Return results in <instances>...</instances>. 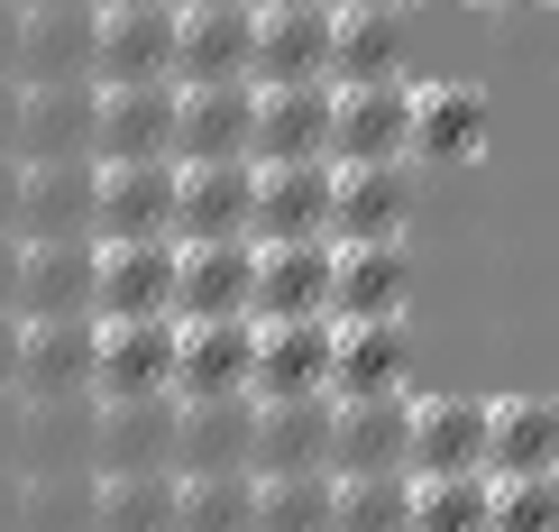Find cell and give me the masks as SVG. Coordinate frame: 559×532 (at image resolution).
I'll return each instance as SVG.
<instances>
[{"mask_svg":"<svg viewBox=\"0 0 559 532\" xmlns=\"http://www.w3.org/2000/svg\"><path fill=\"white\" fill-rule=\"evenodd\" d=\"M477 469H486V395H468V386L413 395L404 477H477Z\"/></svg>","mask_w":559,"mask_h":532,"instance_id":"obj_1","label":"cell"},{"mask_svg":"<svg viewBox=\"0 0 559 532\" xmlns=\"http://www.w3.org/2000/svg\"><path fill=\"white\" fill-rule=\"evenodd\" d=\"M175 395V321H92V404Z\"/></svg>","mask_w":559,"mask_h":532,"instance_id":"obj_2","label":"cell"},{"mask_svg":"<svg viewBox=\"0 0 559 532\" xmlns=\"http://www.w3.org/2000/svg\"><path fill=\"white\" fill-rule=\"evenodd\" d=\"M92 166H175V83L92 92Z\"/></svg>","mask_w":559,"mask_h":532,"instance_id":"obj_3","label":"cell"},{"mask_svg":"<svg viewBox=\"0 0 559 532\" xmlns=\"http://www.w3.org/2000/svg\"><path fill=\"white\" fill-rule=\"evenodd\" d=\"M92 321H175V239L92 248Z\"/></svg>","mask_w":559,"mask_h":532,"instance_id":"obj_4","label":"cell"},{"mask_svg":"<svg viewBox=\"0 0 559 532\" xmlns=\"http://www.w3.org/2000/svg\"><path fill=\"white\" fill-rule=\"evenodd\" d=\"M10 404H92V321H19V367Z\"/></svg>","mask_w":559,"mask_h":532,"instance_id":"obj_5","label":"cell"},{"mask_svg":"<svg viewBox=\"0 0 559 532\" xmlns=\"http://www.w3.org/2000/svg\"><path fill=\"white\" fill-rule=\"evenodd\" d=\"M413 304L404 239H331V321H394Z\"/></svg>","mask_w":559,"mask_h":532,"instance_id":"obj_6","label":"cell"},{"mask_svg":"<svg viewBox=\"0 0 559 532\" xmlns=\"http://www.w3.org/2000/svg\"><path fill=\"white\" fill-rule=\"evenodd\" d=\"M413 202H423L413 156H394V166H331V239H404Z\"/></svg>","mask_w":559,"mask_h":532,"instance_id":"obj_7","label":"cell"},{"mask_svg":"<svg viewBox=\"0 0 559 532\" xmlns=\"http://www.w3.org/2000/svg\"><path fill=\"white\" fill-rule=\"evenodd\" d=\"M486 477H559V395L550 386L486 395Z\"/></svg>","mask_w":559,"mask_h":532,"instance_id":"obj_8","label":"cell"},{"mask_svg":"<svg viewBox=\"0 0 559 532\" xmlns=\"http://www.w3.org/2000/svg\"><path fill=\"white\" fill-rule=\"evenodd\" d=\"M175 83V10H92V92Z\"/></svg>","mask_w":559,"mask_h":532,"instance_id":"obj_9","label":"cell"},{"mask_svg":"<svg viewBox=\"0 0 559 532\" xmlns=\"http://www.w3.org/2000/svg\"><path fill=\"white\" fill-rule=\"evenodd\" d=\"M413 156V83L331 92V166H394Z\"/></svg>","mask_w":559,"mask_h":532,"instance_id":"obj_10","label":"cell"},{"mask_svg":"<svg viewBox=\"0 0 559 532\" xmlns=\"http://www.w3.org/2000/svg\"><path fill=\"white\" fill-rule=\"evenodd\" d=\"M258 367V321H175V404L248 395Z\"/></svg>","mask_w":559,"mask_h":532,"instance_id":"obj_11","label":"cell"},{"mask_svg":"<svg viewBox=\"0 0 559 532\" xmlns=\"http://www.w3.org/2000/svg\"><path fill=\"white\" fill-rule=\"evenodd\" d=\"M175 239V166H92V248Z\"/></svg>","mask_w":559,"mask_h":532,"instance_id":"obj_12","label":"cell"},{"mask_svg":"<svg viewBox=\"0 0 559 532\" xmlns=\"http://www.w3.org/2000/svg\"><path fill=\"white\" fill-rule=\"evenodd\" d=\"M258 92V83H248ZM248 166H331V83L258 92V129H248Z\"/></svg>","mask_w":559,"mask_h":532,"instance_id":"obj_13","label":"cell"},{"mask_svg":"<svg viewBox=\"0 0 559 532\" xmlns=\"http://www.w3.org/2000/svg\"><path fill=\"white\" fill-rule=\"evenodd\" d=\"M248 285H258V239L175 248V321H248Z\"/></svg>","mask_w":559,"mask_h":532,"instance_id":"obj_14","label":"cell"},{"mask_svg":"<svg viewBox=\"0 0 559 532\" xmlns=\"http://www.w3.org/2000/svg\"><path fill=\"white\" fill-rule=\"evenodd\" d=\"M248 129H258V92L248 83L175 92V166H248Z\"/></svg>","mask_w":559,"mask_h":532,"instance_id":"obj_15","label":"cell"},{"mask_svg":"<svg viewBox=\"0 0 559 532\" xmlns=\"http://www.w3.org/2000/svg\"><path fill=\"white\" fill-rule=\"evenodd\" d=\"M404 377H413V331H404V312H394V321H331V404L404 395Z\"/></svg>","mask_w":559,"mask_h":532,"instance_id":"obj_16","label":"cell"},{"mask_svg":"<svg viewBox=\"0 0 559 532\" xmlns=\"http://www.w3.org/2000/svg\"><path fill=\"white\" fill-rule=\"evenodd\" d=\"M248 321H331V239H285V248H258Z\"/></svg>","mask_w":559,"mask_h":532,"instance_id":"obj_17","label":"cell"},{"mask_svg":"<svg viewBox=\"0 0 559 532\" xmlns=\"http://www.w3.org/2000/svg\"><path fill=\"white\" fill-rule=\"evenodd\" d=\"M258 404H302L331 395V321H258V367H248Z\"/></svg>","mask_w":559,"mask_h":532,"instance_id":"obj_18","label":"cell"},{"mask_svg":"<svg viewBox=\"0 0 559 532\" xmlns=\"http://www.w3.org/2000/svg\"><path fill=\"white\" fill-rule=\"evenodd\" d=\"M175 431H183V404H175V395H147V404H92V477L175 469Z\"/></svg>","mask_w":559,"mask_h":532,"instance_id":"obj_19","label":"cell"},{"mask_svg":"<svg viewBox=\"0 0 559 532\" xmlns=\"http://www.w3.org/2000/svg\"><path fill=\"white\" fill-rule=\"evenodd\" d=\"M248 83H258V92L331 83V10H258V46H248Z\"/></svg>","mask_w":559,"mask_h":532,"instance_id":"obj_20","label":"cell"},{"mask_svg":"<svg viewBox=\"0 0 559 532\" xmlns=\"http://www.w3.org/2000/svg\"><path fill=\"white\" fill-rule=\"evenodd\" d=\"M19 166H92V83L19 92Z\"/></svg>","mask_w":559,"mask_h":532,"instance_id":"obj_21","label":"cell"},{"mask_svg":"<svg viewBox=\"0 0 559 532\" xmlns=\"http://www.w3.org/2000/svg\"><path fill=\"white\" fill-rule=\"evenodd\" d=\"M248 239H331V166H258V202H248Z\"/></svg>","mask_w":559,"mask_h":532,"instance_id":"obj_22","label":"cell"},{"mask_svg":"<svg viewBox=\"0 0 559 532\" xmlns=\"http://www.w3.org/2000/svg\"><path fill=\"white\" fill-rule=\"evenodd\" d=\"M258 10H175V92L202 83H248Z\"/></svg>","mask_w":559,"mask_h":532,"instance_id":"obj_23","label":"cell"},{"mask_svg":"<svg viewBox=\"0 0 559 532\" xmlns=\"http://www.w3.org/2000/svg\"><path fill=\"white\" fill-rule=\"evenodd\" d=\"M258 166H175V248L202 239H248Z\"/></svg>","mask_w":559,"mask_h":532,"instance_id":"obj_24","label":"cell"},{"mask_svg":"<svg viewBox=\"0 0 559 532\" xmlns=\"http://www.w3.org/2000/svg\"><path fill=\"white\" fill-rule=\"evenodd\" d=\"M19 248H56V239H92V166H19V212H10Z\"/></svg>","mask_w":559,"mask_h":532,"instance_id":"obj_25","label":"cell"},{"mask_svg":"<svg viewBox=\"0 0 559 532\" xmlns=\"http://www.w3.org/2000/svg\"><path fill=\"white\" fill-rule=\"evenodd\" d=\"M10 321H92V239L19 248V294Z\"/></svg>","mask_w":559,"mask_h":532,"instance_id":"obj_26","label":"cell"},{"mask_svg":"<svg viewBox=\"0 0 559 532\" xmlns=\"http://www.w3.org/2000/svg\"><path fill=\"white\" fill-rule=\"evenodd\" d=\"M404 431H413V395L331 404V477H385V469H404Z\"/></svg>","mask_w":559,"mask_h":532,"instance_id":"obj_27","label":"cell"},{"mask_svg":"<svg viewBox=\"0 0 559 532\" xmlns=\"http://www.w3.org/2000/svg\"><path fill=\"white\" fill-rule=\"evenodd\" d=\"M248 477H331V395L258 404V450H248Z\"/></svg>","mask_w":559,"mask_h":532,"instance_id":"obj_28","label":"cell"},{"mask_svg":"<svg viewBox=\"0 0 559 532\" xmlns=\"http://www.w3.org/2000/svg\"><path fill=\"white\" fill-rule=\"evenodd\" d=\"M404 83V10H331V92Z\"/></svg>","mask_w":559,"mask_h":532,"instance_id":"obj_29","label":"cell"},{"mask_svg":"<svg viewBox=\"0 0 559 532\" xmlns=\"http://www.w3.org/2000/svg\"><path fill=\"white\" fill-rule=\"evenodd\" d=\"M486 147V92L477 83H413V156L423 166H468Z\"/></svg>","mask_w":559,"mask_h":532,"instance_id":"obj_30","label":"cell"},{"mask_svg":"<svg viewBox=\"0 0 559 532\" xmlns=\"http://www.w3.org/2000/svg\"><path fill=\"white\" fill-rule=\"evenodd\" d=\"M248 450H258V395L183 404V431H175V477H221V469H248Z\"/></svg>","mask_w":559,"mask_h":532,"instance_id":"obj_31","label":"cell"},{"mask_svg":"<svg viewBox=\"0 0 559 532\" xmlns=\"http://www.w3.org/2000/svg\"><path fill=\"white\" fill-rule=\"evenodd\" d=\"M19 92L92 83V10H19Z\"/></svg>","mask_w":559,"mask_h":532,"instance_id":"obj_32","label":"cell"},{"mask_svg":"<svg viewBox=\"0 0 559 532\" xmlns=\"http://www.w3.org/2000/svg\"><path fill=\"white\" fill-rule=\"evenodd\" d=\"M92 532H175V469L92 477Z\"/></svg>","mask_w":559,"mask_h":532,"instance_id":"obj_33","label":"cell"},{"mask_svg":"<svg viewBox=\"0 0 559 532\" xmlns=\"http://www.w3.org/2000/svg\"><path fill=\"white\" fill-rule=\"evenodd\" d=\"M175 532H258V477H175Z\"/></svg>","mask_w":559,"mask_h":532,"instance_id":"obj_34","label":"cell"},{"mask_svg":"<svg viewBox=\"0 0 559 532\" xmlns=\"http://www.w3.org/2000/svg\"><path fill=\"white\" fill-rule=\"evenodd\" d=\"M413 523V477H331V532H404Z\"/></svg>","mask_w":559,"mask_h":532,"instance_id":"obj_35","label":"cell"},{"mask_svg":"<svg viewBox=\"0 0 559 532\" xmlns=\"http://www.w3.org/2000/svg\"><path fill=\"white\" fill-rule=\"evenodd\" d=\"M486 505H496V477H413V523L404 532H486Z\"/></svg>","mask_w":559,"mask_h":532,"instance_id":"obj_36","label":"cell"},{"mask_svg":"<svg viewBox=\"0 0 559 532\" xmlns=\"http://www.w3.org/2000/svg\"><path fill=\"white\" fill-rule=\"evenodd\" d=\"M19 532H92V469H37L19 487Z\"/></svg>","mask_w":559,"mask_h":532,"instance_id":"obj_37","label":"cell"},{"mask_svg":"<svg viewBox=\"0 0 559 532\" xmlns=\"http://www.w3.org/2000/svg\"><path fill=\"white\" fill-rule=\"evenodd\" d=\"M258 532H331V477H258Z\"/></svg>","mask_w":559,"mask_h":532,"instance_id":"obj_38","label":"cell"},{"mask_svg":"<svg viewBox=\"0 0 559 532\" xmlns=\"http://www.w3.org/2000/svg\"><path fill=\"white\" fill-rule=\"evenodd\" d=\"M486 532H559V477H496Z\"/></svg>","mask_w":559,"mask_h":532,"instance_id":"obj_39","label":"cell"},{"mask_svg":"<svg viewBox=\"0 0 559 532\" xmlns=\"http://www.w3.org/2000/svg\"><path fill=\"white\" fill-rule=\"evenodd\" d=\"M19 83H0V166H19Z\"/></svg>","mask_w":559,"mask_h":532,"instance_id":"obj_40","label":"cell"},{"mask_svg":"<svg viewBox=\"0 0 559 532\" xmlns=\"http://www.w3.org/2000/svg\"><path fill=\"white\" fill-rule=\"evenodd\" d=\"M10 74H19V10L0 0V83H10Z\"/></svg>","mask_w":559,"mask_h":532,"instance_id":"obj_41","label":"cell"},{"mask_svg":"<svg viewBox=\"0 0 559 532\" xmlns=\"http://www.w3.org/2000/svg\"><path fill=\"white\" fill-rule=\"evenodd\" d=\"M10 294H19V239H0V321H10Z\"/></svg>","mask_w":559,"mask_h":532,"instance_id":"obj_42","label":"cell"},{"mask_svg":"<svg viewBox=\"0 0 559 532\" xmlns=\"http://www.w3.org/2000/svg\"><path fill=\"white\" fill-rule=\"evenodd\" d=\"M10 367H19V321H0V404H10Z\"/></svg>","mask_w":559,"mask_h":532,"instance_id":"obj_43","label":"cell"},{"mask_svg":"<svg viewBox=\"0 0 559 532\" xmlns=\"http://www.w3.org/2000/svg\"><path fill=\"white\" fill-rule=\"evenodd\" d=\"M10 212H19V166H0V239H10Z\"/></svg>","mask_w":559,"mask_h":532,"instance_id":"obj_44","label":"cell"},{"mask_svg":"<svg viewBox=\"0 0 559 532\" xmlns=\"http://www.w3.org/2000/svg\"><path fill=\"white\" fill-rule=\"evenodd\" d=\"M248 10H331V0H248Z\"/></svg>","mask_w":559,"mask_h":532,"instance_id":"obj_45","label":"cell"},{"mask_svg":"<svg viewBox=\"0 0 559 532\" xmlns=\"http://www.w3.org/2000/svg\"><path fill=\"white\" fill-rule=\"evenodd\" d=\"M92 10H175V0H92Z\"/></svg>","mask_w":559,"mask_h":532,"instance_id":"obj_46","label":"cell"},{"mask_svg":"<svg viewBox=\"0 0 559 532\" xmlns=\"http://www.w3.org/2000/svg\"><path fill=\"white\" fill-rule=\"evenodd\" d=\"M19 10H92V0H19Z\"/></svg>","mask_w":559,"mask_h":532,"instance_id":"obj_47","label":"cell"},{"mask_svg":"<svg viewBox=\"0 0 559 532\" xmlns=\"http://www.w3.org/2000/svg\"><path fill=\"white\" fill-rule=\"evenodd\" d=\"M175 10H248V0H175Z\"/></svg>","mask_w":559,"mask_h":532,"instance_id":"obj_48","label":"cell"},{"mask_svg":"<svg viewBox=\"0 0 559 532\" xmlns=\"http://www.w3.org/2000/svg\"><path fill=\"white\" fill-rule=\"evenodd\" d=\"M331 10H404V0H331Z\"/></svg>","mask_w":559,"mask_h":532,"instance_id":"obj_49","label":"cell"},{"mask_svg":"<svg viewBox=\"0 0 559 532\" xmlns=\"http://www.w3.org/2000/svg\"><path fill=\"white\" fill-rule=\"evenodd\" d=\"M496 10H550V0H496Z\"/></svg>","mask_w":559,"mask_h":532,"instance_id":"obj_50","label":"cell"},{"mask_svg":"<svg viewBox=\"0 0 559 532\" xmlns=\"http://www.w3.org/2000/svg\"><path fill=\"white\" fill-rule=\"evenodd\" d=\"M431 10H477V0H431Z\"/></svg>","mask_w":559,"mask_h":532,"instance_id":"obj_51","label":"cell"},{"mask_svg":"<svg viewBox=\"0 0 559 532\" xmlns=\"http://www.w3.org/2000/svg\"><path fill=\"white\" fill-rule=\"evenodd\" d=\"M10 10H19V0H10Z\"/></svg>","mask_w":559,"mask_h":532,"instance_id":"obj_52","label":"cell"}]
</instances>
